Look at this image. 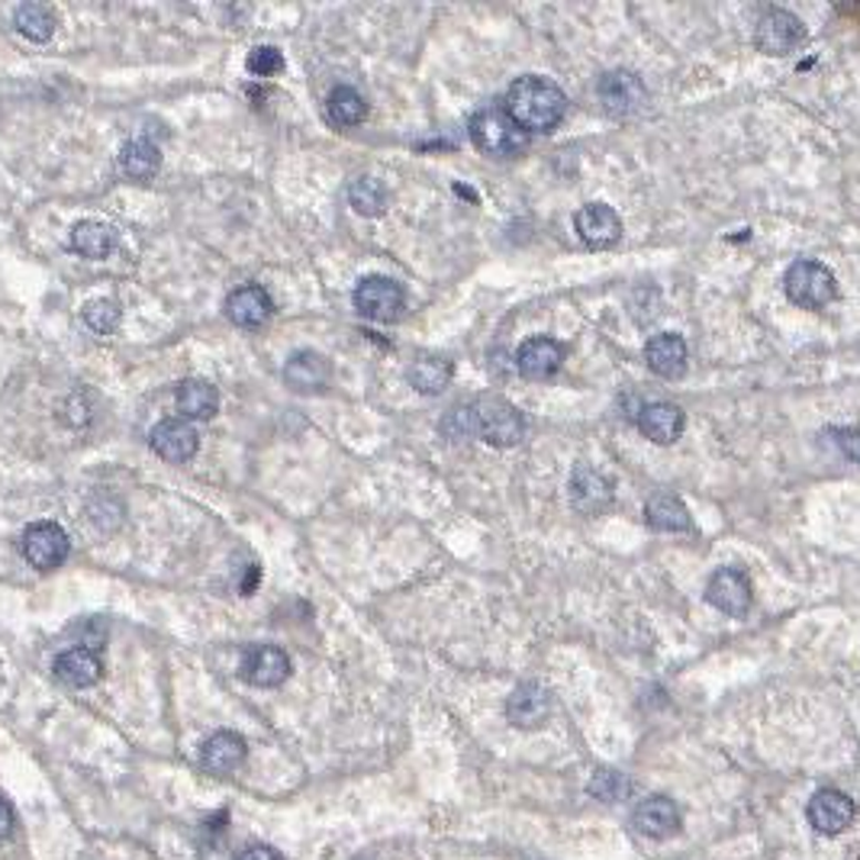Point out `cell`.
I'll list each match as a JSON object with an SVG mask.
<instances>
[{
    "label": "cell",
    "mask_w": 860,
    "mask_h": 860,
    "mask_svg": "<svg viewBox=\"0 0 860 860\" xmlns=\"http://www.w3.org/2000/svg\"><path fill=\"white\" fill-rule=\"evenodd\" d=\"M503 111L513 116V123H516L523 133H528V136H532V133H535V136H545V133H552L564 119L567 94H564L552 77L523 75L510 84L506 101H503Z\"/></svg>",
    "instance_id": "cell-1"
},
{
    "label": "cell",
    "mask_w": 860,
    "mask_h": 860,
    "mask_svg": "<svg viewBox=\"0 0 860 860\" xmlns=\"http://www.w3.org/2000/svg\"><path fill=\"white\" fill-rule=\"evenodd\" d=\"M468 136L490 158H513L528 146V133H523L503 107H484L474 113L468 123Z\"/></svg>",
    "instance_id": "cell-2"
},
{
    "label": "cell",
    "mask_w": 860,
    "mask_h": 860,
    "mask_svg": "<svg viewBox=\"0 0 860 860\" xmlns=\"http://www.w3.org/2000/svg\"><path fill=\"white\" fill-rule=\"evenodd\" d=\"M784 294L789 303L819 313L831 300L838 297V281L831 274V268L812 259H799L786 268L784 274Z\"/></svg>",
    "instance_id": "cell-3"
},
{
    "label": "cell",
    "mask_w": 860,
    "mask_h": 860,
    "mask_svg": "<svg viewBox=\"0 0 860 860\" xmlns=\"http://www.w3.org/2000/svg\"><path fill=\"white\" fill-rule=\"evenodd\" d=\"M478 436L493 449H513L525 439V419L510 400L484 397L478 403Z\"/></svg>",
    "instance_id": "cell-4"
},
{
    "label": "cell",
    "mask_w": 860,
    "mask_h": 860,
    "mask_svg": "<svg viewBox=\"0 0 860 860\" xmlns=\"http://www.w3.org/2000/svg\"><path fill=\"white\" fill-rule=\"evenodd\" d=\"M803 39H806V23L793 10H784V7H770L754 23V45H757V52L774 55V59L789 55Z\"/></svg>",
    "instance_id": "cell-5"
},
{
    "label": "cell",
    "mask_w": 860,
    "mask_h": 860,
    "mask_svg": "<svg viewBox=\"0 0 860 860\" xmlns=\"http://www.w3.org/2000/svg\"><path fill=\"white\" fill-rule=\"evenodd\" d=\"M355 310L375 323H397L407 313V294L394 277L371 274L355 287Z\"/></svg>",
    "instance_id": "cell-6"
},
{
    "label": "cell",
    "mask_w": 860,
    "mask_h": 860,
    "mask_svg": "<svg viewBox=\"0 0 860 860\" xmlns=\"http://www.w3.org/2000/svg\"><path fill=\"white\" fill-rule=\"evenodd\" d=\"M597 97L606 113H612V116H636L648 107V91H644L641 77L626 69H612L606 75H599Z\"/></svg>",
    "instance_id": "cell-7"
},
{
    "label": "cell",
    "mask_w": 860,
    "mask_h": 860,
    "mask_svg": "<svg viewBox=\"0 0 860 860\" xmlns=\"http://www.w3.org/2000/svg\"><path fill=\"white\" fill-rule=\"evenodd\" d=\"M567 493H570V503H574V510L580 516H602L612 506L616 484L602 471H597L594 464H577L570 471Z\"/></svg>",
    "instance_id": "cell-8"
},
{
    "label": "cell",
    "mask_w": 860,
    "mask_h": 860,
    "mask_svg": "<svg viewBox=\"0 0 860 860\" xmlns=\"http://www.w3.org/2000/svg\"><path fill=\"white\" fill-rule=\"evenodd\" d=\"M72 542L59 523H33L23 535V555L36 570H55L69 562Z\"/></svg>",
    "instance_id": "cell-9"
},
{
    "label": "cell",
    "mask_w": 860,
    "mask_h": 860,
    "mask_svg": "<svg viewBox=\"0 0 860 860\" xmlns=\"http://www.w3.org/2000/svg\"><path fill=\"white\" fill-rule=\"evenodd\" d=\"M706 599L719 612L742 619V616H748L751 602H754L751 577L745 570H738V567H722V570L712 574L710 584H706Z\"/></svg>",
    "instance_id": "cell-10"
},
{
    "label": "cell",
    "mask_w": 860,
    "mask_h": 860,
    "mask_svg": "<svg viewBox=\"0 0 860 860\" xmlns=\"http://www.w3.org/2000/svg\"><path fill=\"white\" fill-rule=\"evenodd\" d=\"M294 671L291 658L284 648L277 644H255V648H245L242 651V661H239V673L252 683V686H262V690H271V686H281L287 677Z\"/></svg>",
    "instance_id": "cell-11"
},
{
    "label": "cell",
    "mask_w": 860,
    "mask_h": 860,
    "mask_svg": "<svg viewBox=\"0 0 860 860\" xmlns=\"http://www.w3.org/2000/svg\"><path fill=\"white\" fill-rule=\"evenodd\" d=\"M806 816H809V825L819 831V835H841V831H848L854 819H858V806H854V799L848 796V793H841V789H819L812 799H809V809H806Z\"/></svg>",
    "instance_id": "cell-12"
},
{
    "label": "cell",
    "mask_w": 860,
    "mask_h": 860,
    "mask_svg": "<svg viewBox=\"0 0 860 860\" xmlns=\"http://www.w3.org/2000/svg\"><path fill=\"white\" fill-rule=\"evenodd\" d=\"M574 229L580 235L584 245L590 249H609L622 239V217L609 207V203H584L577 213H574Z\"/></svg>",
    "instance_id": "cell-13"
},
{
    "label": "cell",
    "mask_w": 860,
    "mask_h": 860,
    "mask_svg": "<svg viewBox=\"0 0 860 860\" xmlns=\"http://www.w3.org/2000/svg\"><path fill=\"white\" fill-rule=\"evenodd\" d=\"M636 422L641 436L651 439L654 445H673L686 429V412L671 400H651V403L638 407Z\"/></svg>",
    "instance_id": "cell-14"
},
{
    "label": "cell",
    "mask_w": 860,
    "mask_h": 860,
    "mask_svg": "<svg viewBox=\"0 0 860 860\" xmlns=\"http://www.w3.org/2000/svg\"><path fill=\"white\" fill-rule=\"evenodd\" d=\"M564 345L552 336L525 338L516 352V368L525 380H548L562 371L564 365Z\"/></svg>",
    "instance_id": "cell-15"
},
{
    "label": "cell",
    "mask_w": 860,
    "mask_h": 860,
    "mask_svg": "<svg viewBox=\"0 0 860 860\" xmlns=\"http://www.w3.org/2000/svg\"><path fill=\"white\" fill-rule=\"evenodd\" d=\"M333 380V365L326 355L306 348V352H294L284 365V384L294 394H323Z\"/></svg>",
    "instance_id": "cell-16"
},
{
    "label": "cell",
    "mask_w": 860,
    "mask_h": 860,
    "mask_svg": "<svg viewBox=\"0 0 860 860\" xmlns=\"http://www.w3.org/2000/svg\"><path fill=\"white\" fill-rule=\"evenodd\" d=\"M226 316L239 326V329H262L274 316V303L268 297V291L259 284H242L226 297Z\"/></svg>",
    "instance_id": "cell-17"
},
{
    "label": "cell",
    "mask_w": 860,
    "mask_h": 860,
    "mask_svg": "<svg viewBox=\"0 0 860 860\" xmlns=\"http://www.w3.org/2000/svg\"><path fill=\"white\" fill-rule=\"evenodd\" d=\"M151 449L155 454H161L165 461L171 464H188L190 458L200 449V439L193 432L188 419H161L155 429H151Z\"/></svg>",
    "instance_id": "cell-18"
},
{
    "label": "cell",
    "mask_w": 860,
    "mask_h": 860,
    "mask_svg": "<svg viewBox=\"0 0 860 860\" xmlns=\"http://www.w3.org/2000/svg\"><path fill=\"white\" fill-rule=\"evenodd\" d=\"M245 757H249L245 738H242L239 732H229V728L210 735V738L203 742V748H200V764H203V770L213 774V777L235 774V770L245 764Z\"/></svg>",
    "instance_id": "cell-19"
},
{
    "label": "cell",
    "mask_w": 860,
    "mask_h": 860,
    "mask_svg": "<svg viewBox=\"0 0 860 860\" xmlns=\"http://www.w3.org/2000/svg\"><path fill=\"white\" fill-rule=\"evenodd\" d=\"M506 719L516 728H542L552 719V693L542 683H523L506 700Z\"/></svg>",
    "instance_id": "cell-20"
},
{
    "label": "cell",
    "mask_w": 860,
    "mask_h": 860,
    "mask_svg": "<svg viewBox=\"0 0 860 860\" xmlns=\"http://www.w3.org/2000/svg\"><path fill=\"white\" fill-rule=\"evenodd\" d=\"M686 342L677 336V333H658V336L648 338L644 345V365L651 368V375L664 377V380H677L686 371Z\"/></svg>",
    "instance_id": "cell-21"
},
{
    "label": "cell",
    "mask_w": 860,
    "mask_h": 860,
    "mask_svg": "<svg viewBox=\"0 0 860 860\" xmlns=\"http://www.w3.org/2000/svg\"><path fill=\"white\" fill-rule=\"evenodd\" d=\"M680 809L677 803L668 799V796H648L644 803H638L636 816H632V825L644 838H654V841H664V838H673L680 831Z\"/></svg>",
    "instance_id": "cell-22"
},
{
    "label": "cell",
    "mask_w": 860,
    "mask_h": 860,
    "mask_svg": "<svg viewBox=\"0 0 860 860\" xmlns=\"http://www.w3.org/2000/svg\"><path fill=\"white\" fill-rule=\"evenodd\" d=\"M55 677L65 686L87 690L104 677V661L91 651V648H69L55 658Z\"/></svg>",
    "instance_id": "cell-23"
},
{
    "label": "cell",
    "mask_w": 860,
    "mask_h": 860,
    "mask_svg": "<svg viewBox=\"0 0 860 860\" xmlns=\"http://www.w3.org/2000/svg\"><path fill=\"white\" fill-rule=\"evenodd\" d=\"M175 407L188 422H203L213 419L220 410V394L207 380H181L175 387Z\"/></svg>",
    "instance_id": "cell-24"
},
{
    "label": "cell",
    "mask_w": 860,
    "mask_h": 860,
    "mask_svg": "<svg viewBox=\"0 0 860 860\" xmlns=\"http://www.w3.org/2000/svg\"><path fill=\"white\" fill-rule=\"evenodd\" d=\"M116 168L123 178L136 181V185H146L158 175L161 168V151L149 139H133L119 149V158H116Z\"/></svg>",
    "instance_id": "cell-25"
},
{
    "label": "cell",
    "mask_w": 860,
    "mask_h": 860,
    "mask_svg": "<svg viewBox=\"0 0 860 860\" xmlns=\"http://www.w3.org/2000/svg\"><path fill=\"white\" fill-rule=\"evenodd\" d=\"M410 384L419 390V394H426V397H436V394H442L445 387L451 384V377H454V368H451V361L445 355H432V352H422V355H416L410 365Z\"/></svg>",
    "instance_id": "cell-26"
},
{
    "label": "cell",
    "mask_w": 860,
    "mask_h": 860,
    "mask_svg": "<svg viewBox=\"0 0 860 860\" xmlns=\"http://www.w3.org/2000/svg\"><path fill=\"white\" fill-rule=\"evenodd\" d=\"M644 520L654 532H690L693 528V516L683 506L680 496L673 493H654L644 503Z\"/></svg>",
    "instance_id": "cell-27"
},
{
    "label": "cell",
    "mask_w": 860,
    "mask_h": 860,
    "mask_svg": "<svg viewBox=\"0 0 860 860\" xmlns=\"http://www.w3.org/2000/svg\"><path fill=\"white\" fill-rule=\"evenodd\" d=\"M69 245L72 252H77L81 259H107L113 249H116V232H113L107 223H97V220H84V223L72 226V235H69Z\"/></svg>",
    "instance_id": "cell-28"
},
{
    "label": "cell",
    "mask_w": 860,
    "mask_h": 860,
    "mask_svg": "<svg viewBox=\"0 0 860 860\" xmlns=\"http://www.w3.org/2000/svg\"><path fill=\"white\" fill-rule=\"evenodd\" d=\"M326 116H329V123L338 126V129L361 126L365 116H368V101H365L355 87L342 84V87H336V91L329 94V101H326Z\"/></svg>",
    "instance_id": "cell-29"
},
{
    "label": "cell",
    "mask_w": 860,
    "mask_h": 860,
    "mask_svg": "<svg viewBox=\"0 0 860 860\" xmlns=\"http://www.w3.org/2000/svg\"><path fill=\"white\" fill-rule=\"evenodd\" d=\"M348 203L361 217H380L387 210V188L371 175H361L348 185Z\"/></svg>",
    "instance_id": "cell-30"
},
{
    "label": "cell",
    "mask_w": 860,
    "mask_h": 860,
    "mask_svg": "<svg viewBox=\"0 0 860 860\" xmlns=\"http://www.w3.org/2000/svg\"><path fill=\"white\" fill-rule=\"evenodd\" d=\"M13 27L20 30V36H27L30 42H45V39H52L59 20H55V13H52L49 7H42V3H23V7L13 13Z\"/></svg>",
    "instance_id": "cell-31"
},
{
    "label": "cell",
    "mask_w": 860,
    "mask_h": 860,
    "mask_svg": "<svg viewBox=\"0 0 860 860\" xmlns=\"http://www.w3.org/2000/svg\"><path fill=\"white\" fill-rule=\"evenodd\" d=\"M590 796H597L599 803H622V799H629V793H632V784H629V777L626 774H619V770H597L594 777H590Z\"/></svg>",
    "instance_id": "cell-32"
},
{
    "label": "cell",
    "mask_w": 860,
    "mask_h": 860,
    "mask_svg": "<svg viewBox=\"0 0 860 860\" xmlns=\"http://www.w3.org/2000/svg\"><path fill=\"white\" fill-rule=\"evenodd\" d=\"M442 432L451 442H464L478 432V403H458L445 412L442 419Z\"/></svg>",
    "instance_id": "cell-33"
},
{
    "label": "cell",
    "mask_w": 860,
    "mask_h": 860,
    "mask_svg": "<svg viewBox=\"0 0 860 860\" xmlns=\"http://www.w3.org/2000/svg\"><path fill=\"white\" fill-rule=\"evenodd\" d=\"M119 303L111 297H101V300H91L84 310H81V316H84V323H87V329H94V333H101V336H107L116 329V323H119Z\"/></svg>",
    "instance_id": "cell-34"
},
{
    "label": "cell",
    "mask_w": 860,
    "mask_h": 860,
    "mask_svg": "<svg viewBox=\"0 0 860 860\" xmlns=\"http://www.w3.org/2000/svg\"><path fill=\"white\" fill-rule=\"evenodd\" d=\"M249 72L259 77H274L281 69H284V55H281V49H274V45H255L252 52H249Z\"/></svg>",
    "instance_id": "cell-35"
},
{
    "label": "cell",
    "mask_w": 860,
    "mask_h": 860,
    "mask_svg": "<svg viewBox=\"0 0 860 860\" xmlns=\"http://www.w3.org/2000/svg\"><path fill=\"white\" fill-rule=\"evenodd\" d=\"M838 449L845 451V458H851L854 464H860V426L838 429Z\"/></svg>",
    "instance_id": "cell-36"
},
{
    "label": "cell",
    "mask_w": 860,
    "mask_h": 860,
    "mask_svg": "<svg viewBox=\"0 0 860 860\" xmlns=\"http://www.w3.org/2000/svg\"><path fill=\"white\" fill-rule=\"evenodd\" d=\"M235 860H284V854L274 851L271 845H249Z\"/></svg>",
    "instance_id": "cell-37"
},
{
    "label": "cell",
    "mask_w": 860,
    "mask_h": 860,
    "mask_svg": "<svg viewBox=\"0 0 860 860\" xmlns=\"http://www.w3.org/2000/svg\"><path fill=\"white\" fill-rule=\"evenodd\" d=\"M13 831H17V812H13V806H10V803H3V799H0V841H7Z\"/></svg>",
    "instance_id": "cell-38"
},
{
    "label": "cell",
    "mask_w": 860,
    "mask_h": 860,
    "mask_svg": "<svg viewBox=\"0 0 860 860\" xmlns=\"http://www.w3.org/2000/svg\"><path fill=\"white\" fill-rule=\"evenodd\" d=\"M259 580H262L259 567H245V577H242V584H239V594H242V597H249V594L259 587Z\"/></svg>",
    "instance_id": "cell-39"
},
{
    "label": "cell",
    "mask_w": 860,
    "mask_h": 860,
    "mask_svg": "<svg viewBox=\"0 0 860 860\" xmlns=\"http://www.w3.org/2000/svg\"><path fill=\"white\" fill-rule=\"evenodd\" d=\"M361 860H368V858H361Z\"/></svg>",
    "instance_id": "cell-40"
}]
</instances>
